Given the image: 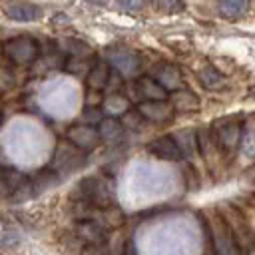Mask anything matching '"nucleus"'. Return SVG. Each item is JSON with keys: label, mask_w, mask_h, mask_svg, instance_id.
<instances>
[{"label": "nucleus", "mask_w": 255, "mask_h": 255, "mask_svg": "<svg viewBox=\"0 0 255 255\" xmlns=\"http://www.w3.org/2000/svg\"><path fill=\"white\" fill-rule=\"evenodd\" d=\"M219 215L227 223V227H229V231H231V235L235 239V245H237L239 255H249L255 249V231L245 221V217L241 215V211L235 209L233 205H221Z\"/></svg>", "instance_id": "f03ea898"}, {"label": "nucleus", "mask_w": 255, "mask_h": 255, "mask_svg": "<svg viewBox=\"0 0 255 255\" xmlns=\"http://www.w3.org/2000/svg\"><path fill=\"white\" fill-rule=\"evenodd\" d=\"M137 112L149 122H167L173 116V108L167 100H147L137 104Z\"/></svg>", "instance_id": "9b49d317"}, {"label": "nucleus", "mask_w": 255, "mask_h": 255, "mask_svg": "<svg viewBox=\"0 0 255 255\" xmlns=\"http://www.w3.org/2000/svg\"><path fill=\"white\" fill-rule=\"evenodd\" d=\"M84 161H86V151L66 139V141H60L58 143L48 169L54 171L58 177H62V175L78 169L80 165H84Z\"/></svg>", "instance_id": "20e7f679"}, {"label": "nucleus", "mask_w": 255, "mask_h": 255, "mask_svg": "<svg viewBox=\"0 0 255 255\" xmlns=\"http://www.w3.org/2000/svg\"><path fill=\"white\" fill-rule=\"evenodd\" d=\"M213 137H215V143L219 147V151L223 153H231L239 147V141H241V133H243V128L239 122H233V120H227L223 124H219L213 131Z\"/></svg>", "instance_id": "0eeeda50"}, {"label": "nucleus", "mask_w": 255, "mask_h": 255, "mask_svg": "<svg viewBox=\"0 0 255 255\" xmlns=\"http://www.w3.org/2000/svg\"><path fill=\"white\" fill-rule=\"evenodd\" d=\"M58 44H60V50H62V52H68V54H72L74 58H88V56L92 54V48H90L86 42L78 40V38H64V40H60Z\"/></svg>", "instance_id": "6ab92c4d"}, {"label": "nucleus", "mask_w": 255, "mask_h": 255, "mask_svg": "<svg viewBox=\"0 0 255 255\" xmlns=\"http://www.w3.org/2000/svg\"><path fill=\"white\" fill-rule=\"evenodd\" d=\"M102 120H104V114H102V110L96 108V106H88V108L82 112V118H80V122H82V124H88V126H98Z\"/></svg>", "instance_id": "4be33fe9"}, {"label": "nucleus", "mask_w": 255, "mask_h": 255, "mask_svg": "<svg viewBox=\"0 0 255 255\" xmlns=\"http://www.w3.org/2000/svg\"><path fill=\"white\" fill-rule=\"evenodd\" d=\"M0 124H2V114H0Z\"/></svg>", "instance_id": "a878e982"}, {"label": "nucleus", "mask_w": 255, "mask_h": 255, "mask_svg": "<svg viewBox=\"0 0 255 255\" xmlns=\"http://www.w3.org/2000/svg\"><path fill=\"white\" fill-rule=\"evenodd\" d=\"M171 108L173 112H181V114H187V112H195L199 108V98L191 92V90H183V88H177L171 96ZM167 98V100H169Z\"/></svg>", "instance_id": "2eb2a0df"}, {"label": "nucleus", "mask_w": 255, "mask_h": 255, "mask_svg": "<svg viewBox=\"0 0 255 255\" xmlns=\"http://www.w3.org/2000/svg\"><path fill=\"white\" fill-rule=\"evenodd\" d=\"M118 2H120V6H122L126 12H137V10H141L143 4H145V0H118Z\"/></svg>", "instance_id": "b1692460"}, {"label": "nucleus", "mask_w": 255, "mask_h": 255, "mask_svg": "<svg viewBox=\"0 0 255 255\" xmlns=\"http://www.w3.org/2000/svg\"><path fill=\"white\" fill-rule=\"evenodd\" d=\"M66 139L72 141L74 145H78L84 151H88V149H92V147H96L100 143V135H98L96 126H88V124H82V122L72 126V128H68Z\"/></svg>", "instance_id": "1a4fd4ad"}, {"label": "nucleus", "mask_w": 255, "mask_h": 255, "mask_svg": "<svg viewBox=\"0 0 255 255\" xmlns=\"http://www.w3.org/2000/svg\"><path fill=\"white\" fill-rule=\"evenodd\" d=\"M157 8L163 12H181L183 10V0H157Z\"/></svg>", "instance_id": "5701e85b"}, {"label": "nucleus", "mask_w": 255, "mask_h": 255, "mask_svg": "<svg viewBox=\"0 0 255 255\" xmlns=\"http://www.w3.org/2000/svg\"><path fill=\"white\" fill-rule=\"evenodd\" d=\"M6 14H8V18H12L16 22H32L42 16V10H40V6L32 4V2H18V4L8 6Z\"/></svg>", "instance_id": "dca6fc26"}, {"label": "nucleus", "mask_w": 255, "mask_h": 255, "mask_svg": "<svg viewBox=\"0 0 255 255\" xmlns=\"http://www.w3.org/2000/svg\"><path fill=\"white\" fill-rule=\"evenodd\" d=\"M74 235L84 243V247L104 245L108 241V227L98 219H78Z\"/></svg>", "instance_id": "423d86ee"}, {"label": "nucleus", "mask_w": 255, "mask_h": 255, "mask_svg": "<svg viewBox=\"0 0 255 255\" xmlns=\"http://www.w3.org/2000/svg\"><path fill=\"white\" fill-rule=\"evenodd\" d=\"M122 255H137V253H135V245H133L131 239H128V241L124 243V251H122Z\"/></svg>", "instance_id": "393cba45"}, {"label": "nucleus", "mask_w": 255, "mask_h": 255, "mask_svg": "<svg viewBox=\"0 0 255 255\" xmlns=\"http://www.w3.org/2000/svg\"><path fill=\"white\" fill-rule=\"evenodd\" d=\"M120 122H122L124 128L129 129V131H139V129H143V126H145V118L137 112V108H133V110H128V108H126V110L122 112Z\"/></svg>", "instance_id": "aec40b11"}, {"label": "nucleus", "mask_w": 255, "mask_h": 255, "mask_svg": "<svg viewBox=\"0 0 255 255\" xmlns=\"http://www.w3.org/2000/svg\"><path fill=\"white\" fill-rule=\"evenodd\" d=\"M129 96L133 102H147V100H167L169 92L153 78V76H139L135 80H131L129 88H128Z\"/></svg>", "instance_id": "39448f33"}, {"label": "nucleus", "mask_w": 255, "mask_h": 255, "mask_svg": "<svg viewBox=\"0 0 255 255\" xmlns=\"http://www.w3.org/2000/svg\"><path fill=\"white\" fill-rule=\"evenodd\" d=\"M72 201H84L94 207H112L116 203L114 183L106 177H84L78 181V185L72 189Z\"/></svg>", "instance_id": "f257e3e1"}, {"label": "nucleus", "mask_w": 255, "mask_h": 255, "mask_svg": "<svg viewBox=\"0 0 255 255\" xmlns=\"http://www.w3.org/2000/svg\"><path fill=\"white\" fill-rule=\"evenodd\" d=\"M199 80L205 88L209 90H215V88H221L223 86V76L213 68V66H205L201 72H199Z\"/></svg>", "instance_id": "412c9836"}, {"label": "nucleus", "mask_w": 255, "mask_h": 255, "mask_svg": "<svg viewBox=\"0 0 255 255\" xmlns=\"http://www.w3.org/2000/svg\"><path fill=\"white\" fill-rule=\"evenodd\" d=\"M4 52H6V56L12 62H16V64H28V62H32L38 56V44H36V40L22 36V38H16V40L8 42L6 48H4Z\"/></svg>", "instance_id": "6e6552de"}, {"label": "nucleus", "mask_w": 255, "mask_h": 255, "mask_svg": "<svg viewBox=\"0 0 255 255\" xmlns=\"http://www.w3.org/2000/svg\"><path fill=\"white\" fill-rule=\"evenodd\" d=\"M155 80L169 92V90H177L181 88V74L179 70L173 66V64H161L157 70H155Z\"/></svg>", "instance_id": "f3484780"}, {"label": "nucleus", "mask_w": 255, "mask_h": 255, "mask_svg": "<svg viewBox=\"0 0 255 255\" xmlns=\"http://www.w3.org/2000/svg\"><path fill=\"white\" fill-rule=\"evenodd\" d=\"M110 66L120 74H133L139 68V58L128 50H116L110 54Z\"/></svg>", "instance_id": "4468645a"}, {"label": "nucleus", "mask_w": 255, "mask_h": 255, "mask_svg": "<svg viewBox=\"0 0 255 255\" xmlns=\"http://www.w3.org/2000/svg\"><path fill=\"white\" fill-rule=\"evenodd\" d=\"M205 229H207L209 247H211L213 255H239L237 245H235V239H233L227 223L219 215V211H213L211 213L209 225Z\"/></svg>", "instance_id": "7ed1b4c3"}, {"label": "nucleus", "mask_w": 255, "mask_h": 255, "mask_svg": "<svg viewBox=\"0 0 255 255\" xmlns=\"http://www.w3.org/2000/svg\"><path fill=\"white\" fill-rule=\"evenodd\" d=\"M147 151L157 157V159H163V161H181L183 159V153L175 141L173 135H161L153 141L147 143Z\"/></svg>", "instance_id": "9d476101"}, {"label": "nucleus", "mask_w": 255, "mask_h": 255, "mask_svg": "<svg viewBox=\"0 0 255 255\" xmlns=\"http://www.w3.org/2000/svg\"><path fill=\"white\" fill-rule=\"evenodd\" d=\"M249 8V0H219V12L227 20H235L243 16Z\"/></svg>", "instance_id": "a211bd4d"}, {"label": "nucleus", "mask_w": 255, "mask_h": 255, "mask_svg": "<svg viewBox=\"0 0 255 255\" xmlns=\"http://www.w3.org/2000/svg\"><path fill=\"white\" fill-rule=\"evenodd\" d=\"M110 72H112V66L104 60H98L94 62L90 68H88V74H86V84L90 90L94 92H102L108 88V80H110Z\"/></svg>", "instance_id": "f8f14e48"}, {"label": "nucleus", "mask_w": 255, "mask_h": 255, "mask_svg": "<svg viewBox=\"0 0 255 255\" xmlns=\"http://www.w3.org/2000/svg\"><path fill=\"white\" fill-rule=\"evenodd\" d=\"M126 133V128L124 124L118 120V118H104L100 124H98V135H100V141H106V143H118Z\"/></svg>", "instance_id": "ddd939ff"}]
</instances>
